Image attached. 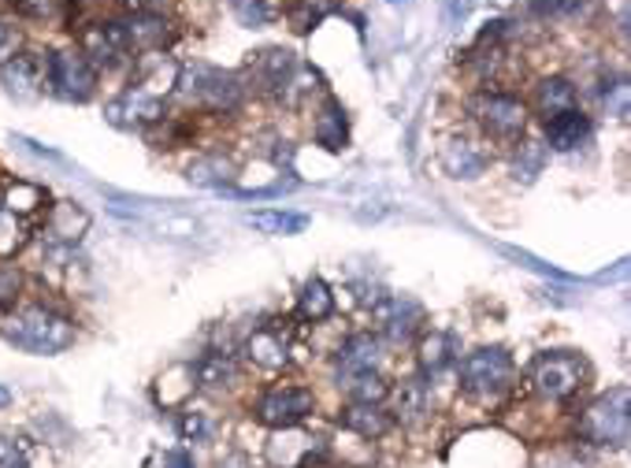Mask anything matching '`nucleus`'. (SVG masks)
<instances>
[{
	"mask_svg": "<svg viewBox=\"0 0 631 468\" xmlns=\"http://www.w3.org/2000/svg\"><path fill=\"white\" fill-rule=\"evenodd\" d=\"M179 435L187 442H198V439L209 435V420H204L201 412H182V417H179Z\"/></svg>",
	"mask_w": 631,
	"mask_h": 468,
	"instance_id": "nucleus-39",
	"label": "nucleus"
},
{
	"mask_svg": "<svg viewBox=\"0 0 631 468\" xmlns=\"http://www.w3.org/2000/svg\"><path fill=\"white\" fill-rule=\"evenodd\" d=\"M428 417H431V384L423 376H412L394 390V420L417 428Z\"/></svg>",
	"mask_w": 631,
	"mask_h": 468,
	"instance_id": "nucleus-19",
	"label": "nucleus"
},
{
	"mask_svg": "<svg viewBox=\"0 0 631 468\" xmlns=\"http://www.w3.org/2000/svg\"><path fill=\"white\" fill-rule=\"evenodd\" d=\"M4 205L8 212H16L19 220H34V216H46L49 212V193L41 190V187H34V182H16V187H8V193H4Z\"/></svg>",
	"mask_w": 631,
	"mask_h": 468,
	"instance_id": "nucleus-26",
	"label": "nucleus"
},
{
	"mask_svg": "<svg viewBox=\"0 0 631 468\" xmlns=\"http://www.w3.org/2000/svg\"><path fill=\"white\" fill-rule=\"evenodd\" d=\"M164 468H193V454L182 450V446H176V450L164 454Z\"/></svg>",
	"mask_w": 631,
	"mask_h": 468,
	"instance_id": "nucleus-40",
	"label": "nucleus"
},
{
	"mask_svg": "<svg viewBox=\"0 0 631 468\" xmlns=\"http://www.w3.org/2000/svg\"><path fill=\"white\" fill-rule=\"evenodd\" d=\"M86 231H90V216H86V209H79L74 201L49 205V212H46V235H49V242L74 246Z\"/></svg>",
	"mask_w": 631,
	"mask_h": 468,
	"instance_id": "nucleus-17",
	"label": "nucleus"
},
{
	"mask_svg": "<svg viewBox=\"0 0 631 468\" xmlns=\"http://www.w3.org/2000/svg\"><path fill=\"white\" fill-rule=\"evenodd\" d=\"M190 379L201 390H231L238 384V361L231 354L212 350V354H204L190 365Z\"/></svg>",
	"mask_w": 631,
	"mask_h": 468,
	"instance_id": "nucleus-21",
	"label": "nucleus"
},
{
	"mask_svg": "<svg viewBox=\"0 0 631 468\" xmlns=\"http://www.w3.org/2000/svg\"><path fill=\"white\" fill-rule=\"evenodd\" d=\"M176 90L182 101L209 108V112H234L242 104L246 86L238 74L212 68V63H187V68H179Z\"/></svg>",
	"mask_w": 631,
	"mask_h": 468,
	"instance_id": "nucleus-2",
	"label": "nucleus"
},
{
	"mask_svg": "<svg viewBox=\"0 0 631 468\" xmlns=\"http://www.w3.org/2000/svg\"><path fill=\"white\" fill-rule=\"evenodd\" d=\"M312 220L301 212H249L246 216V227H253V231L260 235H271V238H287V235H301L304 227H309Z\"/></svg>",
	"mask_w": 631,
	"mask_h": 468,
	"instance_id": "nucleus-29",
	"label": "nucleus"
},
{
	"mask_svg": "<svg viewBox=\"0 0 631 468\" xmlns=\"http://www.w3.org/2000/svg\"><path fill=\"white\" fill-rule=\"evenodd\" d=\"M27 238H30V223L19 220L16 212H8L4 205H0V260L16 257L19 249L27 246Z\"/></svg>",
	"mask_w": 631,
	"mask_h": 468,
	"instance_id": "nucleus-34",
	"label": "nucleus"
},
{
	"mask_svg": "<svg viewBox=\"0 0 631 468\" xmlns=\"http://www.w3.org/2000/svg\"><path fill=\"white\" fill-rule=\"evenodd\" d=\"M468 8H472V0H445V16H450V23H461L468 16Z\"/></svg>",
	"mask_w": 631,
	"mask_h": 468,
	"instance_id": "nucleus-42",
	"label": "nucleus"
},
{
	"mask_svg": "<svg viewBox=\"0 0 631 468\" xmlns=\"http://www.w3.org/2000/svg\"><path fill=\"white\" fill-rule=\"evenodd\" d=\"M287 0H231V12L242 27H271L282 16Z\"/></svg>",
	"mask_w": 631,
	"mask_h": 468,
	"instance_id": "nucleus-32",
	"label": "nucleus"
},
{
	"mask_svg": "<svg viewBox=\"0 0 631 468\" xmlns=\"http://www.w3.org/2000/svg\"><path fill=\"white\" fill-rule=\"evenodd\" d=\"M127 34H123V23H93L82 30V57L93 63H104L112 68L119 63V57H127Z\"/></svg>",
	"mask_w": 631,
	"mask_h": 468,
	"instance_id": "nucleus-12",
	"label": "nucleus"
},
{
	"mask_svg": "<svg viewBox=\"0 0 631 468\" xmlns=\"http://www.w3.org/2000/svg\"><path fill=\"white\" fill-rule=\"evenodd\" d=\"M293 74H298V57L290 49H264L257 57V68H253V79L260 82V90L268 93H287Z\"/></svg>",
	"mask_w": 631,
	"mask_h": 468,
	"instance_id": "nucleus-16",
	"label": "nucleus"
},
{
	"mask_svg": "<svg viewBox=\"0 0 631 468\" xmlns=\"http://www.w3.org/2000/svg\"><path fill=\"white\" fill-rule=\"evenodd\" d=\"M19 287H23V276H19L12 265H0V312L16 305Z\"/></svg>",
	"mask_w": 631,
	"mask_h": 468,
	"instance_id": "nucleus-37",
	"label": "nucleus"
},
{
	"mask_svg": "<svg viewBox=\"0 0 631 468\" xmlns=\"http://www.w3.org/2000/svg\"><path fill=\"white\" fill-rule=\"evenodd\" d=\"M119 4H123L127 8V12H152V8H157L160 4V0H119Z\"/></svg>",
	"mask_w": 631,
	"mask_h": 468,
	"instance_id": "nucleus-43",
	"label": "nucleus"
},
{
	"mask_svg": "<svg viewBox=\"0 0 631 468\" xmlns=\"http://www.w3.org/2000/svg\"><path fill=\"white\" fill-rule=\"evenodd\" d=\"M331 312H334V293H331V287H328V282H323L320 276H312V279L301 287V293H298V317L320 323V320H328Z\"/></svg>",
	"mask_w": 631,
	"mask_h": 468,
	"instance_id": "nucleus-27",
	"label": "nucleus"
},
{
	"mask_svg": "<svg viewBox=\"0 0 631 468\" xmlns=\"http://www.w3.org/2000/svg\"><path fill=\"white\" fill-rule=\"evenodd\" d=\"M287 320H271L246 339V357L264 372H279L290 365V328H282Z\"/></svg>",
	"mask_w": 631,
	"mask_h": 468,
	"instance_id": "nucleus-11",
	"label": "nucleus"
},
{
	"mask_svg": "<svg viewBox=\"0 0 631 468\" xmlns=\"http://www.w3.org/2000/svg\"><path fill=\"white\" fill-rule=\"evenodd\" d=\"M0 82L16 97H34L41 90V82H46V63L34 52H12V57L0 63Z\"/></svg>",
	"mask_w": 631,
	"mask_h": 468,
	"instance_id": "nucleus-14",
	"label": "nucleus"
},
{
	"mask_svg": "<svg viewBox=\"0 0 631 468\" xmlns=\"http://www.w3.org/2000/svg\"><path fill=\"white\" fill-rule=\"evenodd\" d=\"M0 468H34L27 439H12V435H0Z\"/></svg>",
	"mask_w": 631,
	"mask_h": 468,
	"instance_id": "nucleus-36",
	"label": "nucleus"
},
{
	"mask_svg": "<svg viewBox=\"0 0 631 468\" xmlns=\"http://www.w3.org/2000/svg\"><path fill=\"white\" fill-rule=\"evenodd\" d=\"M491 165V152L472 138H450L442 149V168L450 179H475Z\"/></svg>",
	"mask_w": 631,
	"mask_h": 468,
	"instance_id": "nucleus-13",
	"label": "nucleus"
},
{
	"mask_svg": "<svg viewBox=\"0 0 631 468\" xmlns=\"http://www.w3.org/2000/svg\"><path fill=\"white\" fill-rule=\"evenodd\" d=\"M187 179L193 187H209V190H223L227 182L234 179V165L223 157V152H212V157H198L187 168Z\"/></svg>",
	"mask_w": 631,
	"mask_h": 468,
	"instance_id": "nucleus-28",
	"label": "nucleus"
},
{
	"mask_svg": "<svg viewBox=\"0 0 631 468\" xmlns=\"http://www.w3.org/2000/svg\"><path fill=\"white\" fill-rule=\"evenodd\" d=\"M587 379V365L583 357L575 354H542L535 357V365H531V387H535V395L550 398V401H564L572 398L575 390L583 387Z\"/></svg>",
	"mask_w": 631,
	"mask_h": 468,
	"instance_id": "nucleus-7",
	"label": "nucleus"
},
{
	"mask_svg": "<svg viewBox=\"0 0 631 468\" xmlns=\"http://www.w3.org/2000/svg\"><path fill=\"white\" fill-rule=\"evenodd\" d=\"M598 104L617 119L628 116V79L624 74H613V79H605L602 86H598Z\"/></svg>",
	"mask_w": 631,
	"mask_h": 468,
	"instance_id": "nucleus-35",
	"label": "nucleus"
},
{
	"mask_svg": "<svg viewBox=\"0 0 631 468\" xmlns=\"http://www.w3.org/2000/svg\"><path fill=\"white\" fill-rule=\"evenodd\" d=\"M334 8H339V0H290L287 16H290V27L298 30V34H309V30L320 27Z\"/></svg>",
	"mask_w": 631,
	"mask_h": 468,
	"instance_id": "nucleus-31",
	"label": "nucleus"
},
{
	"mask_svg": "<svg viewBox=\"0 0 631 468\" xmlns=\"http://www.w3.org/2000/svg\"><path fill=\"white\" fill-rule=\"evenodd\" d=\"M0 335H4L16 350H27L38 357L63 354L68 346H74V323L57 317L52 309H41V305H30V309L0 317Z\"/></svg>",
	"mask_w": 631,
	"mask_h": 468,
	"instance_id": "nucleus-1",
	"label": "nucleus"
},
{
	"mask_svg": "<svg viewBox=\"0 0 631 468\" xmlns=\"http://www.w3.org/2000/svg\"><path fill=\"white\" fill-rule=\"evenodd\" d=\"M547 157H550V149L542 146V141H520V149L513 157L517 182H535L542 176V168H547Z\"/></svg>",
	"mask_w": 631,
	"mask_h": 468,
	"instance_id": "nucleus-33",
	"label": "nucleus"
},
{
	"mask_svg": "<svg viewBox=\"0 0 631 468\" xmlns=\"http://www.w3.org/2000/svg\"><path fill=\"white\" fill-rule=\"evenodd\" d=\"M575 428H580V439L591 446H609V450L628 446V435H631L628 387H613V390H605L602 398H594L591 406L583 409V417Z\"/></svg>",
	"mask_w": 631,
	"mask_h": 468,
	"instance_id": "nucleus-3",
	"label": "nucleus"
},
{
	"mask_svg": "<svg viewBox=\"0 0 631 468\" xmlns=\"http://www.w3.org/2000/svg\"><path fill=\"white\" fill-rule=\"evenodd\" d=\"M468 112L480 123V130L487 138L494 141H517L524 135V123H528V108L517 101L513 93H498V90H483L472 97Z\"/></svg>",
	"mask_w": 631,
	"mask_h": 468,
	"instance_id": "nucleus-5",
	"label": "nucleus"
},
{
	"mask_svg": "<svg viewBox=\"0 0 631 468\" xmlns=\"http://www.w3.org/2000/svg\"><path fill=\"white\" fill-rule=\"evenodd\" d=\"M123 34H127V49L160 52L171 41V27H168V19H160L157 12H138L123 23Z\"/></svg>",
	"mask_w": 631,
	"mask_h": 468,
	"instance_id": "nucleus-18",
	"label": "nucleus"
},
{
	"mask_svg": "<svg viewBox=\"0 0 631 468\" xmlns=\"http://www.w3.org/2000/svg\"><path fill=\"white\" fill-rule=\"evenodd\" d=\"M104 119L119 130H146L152 123L164 119V101L160 97H149L130 86L127 93H119L116 101L104 104Z\"/></svg>",
	"mask_w": 631,
	"mask_h": 468,
	"instance_id": "nucleus-10",
	"label": "nucleus"
},
{
	"mask_svg": "<svg viewBox=\"0 0 631 468\" xmlns=\"http://www.w3.org/2000/svg\"><path fill=\"white\" fill-rule=\"evenodd\" d=\"M535 108H539L542 119L569 112V108H575V86L569 79H561V74H553V79H542L535 86Z\"/></svg>",
	"mask_w": 631,
	"mask_h": 468,
	"instance_id": "nucleus-25",
	"label": "nucleus"
},
{
	"mask_svg": "<svg viewBox=\"0 0 631 468\" xmlns=\"http://www.w3.org/2000/svg\"><path fill=\"white\" fill-rule=\"evenodd\" d=\"M461 361V342L453 331H428L420 339V372L423 379H439Z\"/></svg>",
	"mask_w": 631,
	"mask_h": 468,
	"instance_id": "nucleus-15",
	"label": "nucleus"
},
{
	"mask_svg": "<svg viewBox=\"0 0 631 468\" xmlns=\"http://www.w3.org/2000/svg\"><path fill=\"white\" fill-rule=\"evenodd\" d=\"M8 401H12V395H8V390L0 387V406H8Z\"/></svg>",
	"mask_w": 631,
	"mask_h": 468,
	"instance_id": "nucleus-44",
	"label": "nucleus"
},
{
	"mask_svg": "<svg viewBox=\"0 0 631 468\" xmlns=\"http://www.w3.org/2000/svg\"><path fill=\"white\" fill-rule=\"evenodd\" d=\"M316 409L312 390L304 387H271L257 401V420L276 431H293L301 420H309Z\"/></svg>",
	"mask_w": 631,
	"mask_h": 468,
	"instance_id": "nucleus-8",
	"label": "nucleus"
},
{
	"mask_svg": "<svg viewBox=\"0 0 631 468\" xmlns=\"http://www.w3.org/2000/svg\"><path fill=\"white\" fill-rule=\"evenodd\" d=\"M379 350H383V346H379L375 335H350V339L339 346V357H334V365H339V379L375 368Z\"/></svg>",
	"mask_w": 631,
	"mask_h": 468,
	"instance_id": "nucleus-23",
	"label": "nucleus"
},
{
	"mask_svg": "<svg viewBox=\"0 0 631 468\" xmlns=\"http://www.w3.org/2000/svg\"><path fill=\"white\" fill-rule=\"evenodd\" d=\"M372 317L379 331H383V339L409 342L423 323V305L417 298H405V293H390V298L372 301Z\"/></svg>",
	"mask_w": 631,
	"mask_h": 468,
	"instance_id": "nucleus-9",
	"label": "nucleus"
},
{
	"mask_svg": "<svg viewBox=\"0 0 631 468\" xmlns=\"http://www.w3.org/2000/svg\"><path fill=\"white\" fill-rule=\"evenodd\" d=\"M461 365V390L475 401H498L513 387V357L502 346H483L472 350Z\"/></svg>",
	"mask_w": 631,
	"mask_h": 468,
	"instance_id": "nucleus-4",
	"label": "nucleus"
},
{
	"mask_svg": "<svg viewBox=\"0 0 631 468\" xmlns=\"http://www.w3.org/2000/svg\"><path fill=\"white\" fill-rule=\"evenodd\" d=\"M46 82L60 101L86 104L97 90V68L82 57V52L60 49L46 60Z\"/></svg>",
	"mask_w": 631,
	"mask_h": 468,
	"instance_id": "nucleus-6",
	"label": "nucleus"
},
{
	"mask_svg": "<svg viewBox=\"0 0 631 468\" xmlns=\"http://www.w3.org/2000/svg\"><path fill=\"white\" fill-rule=\"evenodd\" d=\"M339 424L345 431L361 435V439H379V435L394 428V417L379 406H368V401H350V406L339 412Z\"/></svg>",
	"mask_w": 631,
	"mask_h": 468,
	"instance_id": "nucleus-22",
	"label": "nucleus"
},
{
	"mask_svg": "<svg viewBox=\"0 0 631 468\" xmlns=\"http://www.w3.org/2000/svg\"><path fill=\"white\" fill-rule=\"evenodd\" d=\"M12 49H16V30L0 23V63H4L8 57H12Z\"/></svg>",
	"mask_w": 631,
	"mask_h": 468,
	"instance_id": "nucleus-41",
	"label": "nucleus"
},
{
	"mask_svg": "<svg viewBox=\"0 0 631 468\" xmlns=\"http://www.w3.org/2000/svg\"><path fill=\"white\" fill-rule=\"evenodd\" d=\"M316 146H323L328 152H342L345 141H350V123H345V112L339 101H323L320 116H316Z\"/></svg>",
	"mask_w": 631,
	"mask_h": 468,
	"instance_id": "nucleus-24",
	"label": "nucleus"
},
{
	"mask_svg": "<svg viewBox=\"0 0 631 468\" xmlns=\"http://www.w3.org/2000/svg\"><path fill=\"white\" fill-rule=\"evenodd\" d=\"M587 138H591V119H587L580 108H569V112L547 119V149L572 152L580 149Z\"/></svg>",
	"mask_w": 631,
	"mask_h": 468,
	"instance_id": "nucleus-20",
	"label": "nucleus"
},
{
	"mask_svg": "<svg viewBox=\"0 0 631 468\" xmlns=\"http://www.w3.org/2000/svg\"><path fill=\"white\" fill-rule=\"evenodd\" d=\"M339 387L345 390V395H350V401H368V406H379V401L390 395V384L375 372V368H368V372L342 376Z\"/></svg>",
	"mask_w": 631,
	"mask_h": 468,
	"instance_id": "nucleus-30",
	"label": "nucleus"
},
{
	"mask_svg": "<svg viewBox=\"0 0 631 468\" xmlns=\"http://www.w3.org/2000/svg\"><path fill=\"white\" fill-rule=\"evenodd\" d=\"M528 4L535 8L539 16H547V19H564V16L580 12L583 0H528Z\"/></svg>",
	"mask_w": 631,
	"mask_h": 468,
	"instance_id": "nucleus-38",
	"label": "nucleus"
}]
</instances>
